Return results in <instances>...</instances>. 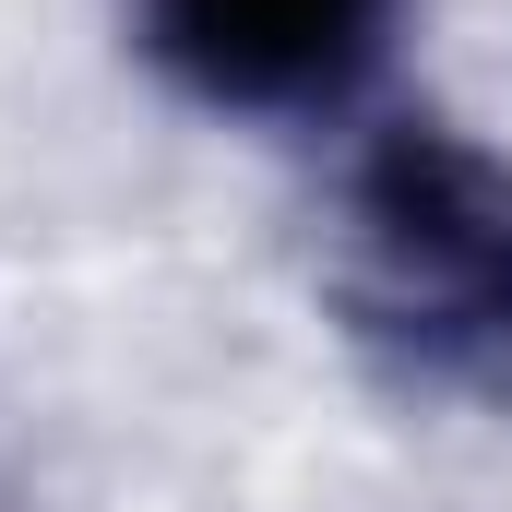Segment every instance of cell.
<instances>
[{
  "mask_svg": "<svg viewBox=\"0 0 512 512\" xmlns=\"http://www.w3.org/2000/svg\"><path fill=\"white\" fill-rule=\"evenodd\" d=\"M405 0H131L143 60L227 120H334L393 48Z\"/></svg>",
  "mask_w": 512,
  "mask_h": 512,
  "instance_id": "7a4b0ae2",
  "label": "cell"
},
{
  "mask_svg": "<svg viewBox=\"0 0 512 512\" xmlns=\"http://www.w3.org/2000/svg\"><path fill=\"white\" fill-rule=\"evenodd\" d=\"M334 286L393 370L512 405V155L441 120L358 143Z\"/></svg>",
  "mask_w": 512,
  "mask_h": 512,
  "instance_id": "6da1fadb",
  "label": "cell"
}]
</instances>
